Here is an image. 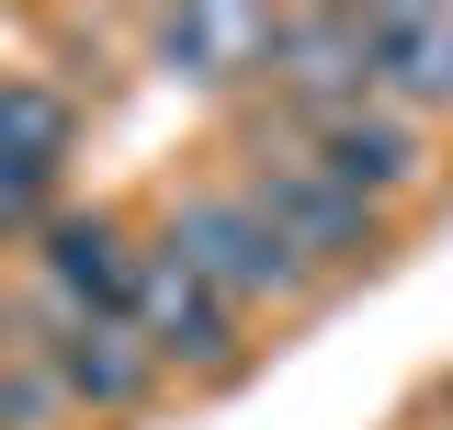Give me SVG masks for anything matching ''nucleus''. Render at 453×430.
Wrapping results in <instances>:
<instances>
[{
  "label": "nucleus",
  "instance_id": "1",
  "mask_svg": "<svg viewBox=\"0 0 453 430\" xmlns=\"http://www.w3.org/2000/svg\"><path fill=\"white\" fill-rule=\"evenodd\" d=\"M238 193L273 215V238H283L306 272H351V261H374V250H386V204H363V193H351L306 136H261Z\"/></svg>",
  "mask_w": 453,
  "mask_h": 430
},
{
  "label": "nucleus",
  "instance_id": "2",
  "mask_svg": "<svg viewBox=\"0 0 453 430\" xmlns=\"http://www.w3.org/2000/svg\"><path fill=\"white\" fill-rule=\"evenodd\" d=\"M159 238H170L193 272H204V283H216L238 318H250V306H295V295L318 283V272H306V261L273 238V215L250 204V193H181Z\"/></svg>",
  "mask_w": 453,
  "mask_h": 430
},
{
  "label": "nucleus",
  "instance_id": "3",
  "mask_svg": "<svg viewBox=\"0 0 453 430\" xmlns=\"http://www.w3.org/2000/svg\"><path fill=\"white\" fill-rule=\"evenodd\" d=\"M261 80L306 113V136L340 125V113H363L374 103V35H363V12H273V68Z\"/></svg>",
  "mask_w": 453,
  "mask_h": 430
},
{
  "label": "nucleus",
  "instance_id": "4",
  "mask_svg": "<svg viewBox=\"0 0 453 430\" xmlns=\"http://www.w3.org/2000/svg\"><path fill=\"white\" fill-rule=\"evenodd\" d=\"M136 340L159 351V363H181V374H238V306H226L204 272L181 261V250H148V272H136Z\"/></svg>",
  "mask_w": 453,
  "mask_h": 430
},
{
  "label": "nucleus",
  "instance_id": "5",
  "mask_svg": "<svg viewBox=\"0 0 453 430\" xmlns=\"http://www.w3.org/2000/svg\"><path fill=\"white\" fill-rule=\"evenodd\" d=\"M136 272H148V250H125V227L103 204L91 215H46V306H68V318H125L136 306Z\"/></svg>",
  "mask_w": 453,
  "mask_h": 430
},
{
  "label": "nucleus",
  "instance_id": "6",
  "mask_svg": "<svg viewBox=\"0 0 453 430\" xmlns=\"http://www.w3.org/2000/svg\"><path fill=\"white\" fill-rule=\"evenodd\" d=\"M35 351L57 363V385H68L80 408H136V396L170 374L159 351L136 340V318H68V306H57V340H35Z\"/></svg>",
  "mask_w": 453,
  "mask_h": 430
},
{
  "label": "nucleus",
  "instance_id": "7",
  "mask_svg": "<svg viewBox=\"0 0 453 430\" xmlns=\"http://www.w3.org/2000/svg\"><path fill=\"white\" fill-rule=\"evenodd\" d=\"M148 57L193 91H226L250 68H273V12H159L148 23Z\"/></svg>",
  "mask_w": 453,
  "mask_h": 430
},
{
  "label": "nucleus",
  "instance_id": "8",
  "mask_svg": "<svg viewBox=\"0 0 453 430\" xmlns=\"http://www.w3.org/2000/svg\"><path fill=\"white\" fill-rule=\"evenodd\" d=\"M374 35V103L453 113V12H363Z\"/></svg>",
  "mask_w": 453,
  "mask_h": 430
},
{
  "label": "nucleus",
  "instance_id": "9",
  "mask_svg": "<svg viewBox=\"0 0 453 430\" xmlns=\"http://www.w3.org/2000/svg\"><path fill=\"white\" fill-rule=\"evenodd\" d=\"M318 159L363 193V204H386V193H408L419 170H431V148H419V113H396V103H363V113H340V125H318L306 136Z\"/></svg>",
  "mask_w": 453,
  "mask_h": 430
},
{
  "label": "nucleus",
  "instance_id": "10",
  "mask_svg": "<svg viewBox=\"0 0 453 430\" xmlns=\"http://www.w3.org/2000/svg\"><path fill=\"white\" fill-rule=\"evenodd\" d=\"M68 148H80V103L46 80H0V181H57Z\"/></svg>",
  "mask_w": 453,
  "mask_h": 430
},
{
  "label": "nucleus",
  "instance_id": "11",
  "mask_svg": "<svg viewBox=\"0 0 453 430\" xmlns=\"http://www.w3.org/2000/svg\"><path fill=\"white\" fill-rule=\"evenodd\" d=\"M68 408V385H57V363L35 351V363H0V430H35Z\"/></svg>",
  "mask_w": 453,
  "mask_h": 430
},
{
  "label": "nucleus",
  "instance_id": "12",
  "mask_svg": "<svg viewBox=\"0 0 453 430\" xmlns=\"http://www.w3.org/2000/svg\"><path fill=\"white\" fill-rule=\"evenodd\" d=\"M23 227H46V181H0V238H23Z\"/></svg>",
  "mask_w": 453,
  "mask_h": 430
},
{
  "label": "nucleus",
  "instance_id": "13",
  "mask_svg": "<svg viewBox=\"0 0 453 430\" xmlns=\"http://www.w3.org/2000/svg\"><path fill=\"white\" fill-rule=\"evenodd\" d=\"M0 363H12V318H0Z\"/></svg>",
  "mask_w": 453,
  "mask_h": 430
},
{
  "label": "nucleus",
  "instance_id": "14",
  "mask_svg": "<svg viewBox=\"0 0 453 430\" xmlns=\"http://www.w3.org/2000/svg\"><path fill=\"white\" fill-rule=\"evenodd\" d=\"M442 419H453V385H442Z\"/></svg>",
  "mask_w": 453,
  "mask_h": 430
}]
</instances>
